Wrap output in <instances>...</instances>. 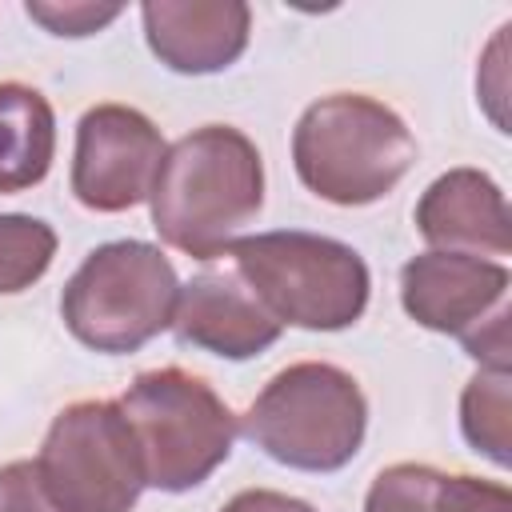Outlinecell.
<instances>
[{"label": "cell", "instance_id": "1", "mask_svg": "<svg viewBox=\"0 0 512 512\" xmlns=\"http://www.w3.org/2000/svg\"><path fill=\"white\" fill-rule=\"evenodd\" d=\"M152 228L192 260L224 256L264 208V160L232 124H204L164 148L152 192Z\"/></svg>", "mask_w": 512, "mask_h": 512}, {"label": "cell", "instance_id": "2", "mask_svg": "<svg viewBox=\"0 0 512 512\" xmlns=\"http://www.w3.org/2000/svg\"><path fill=\"white\" fill-rule=\"evenodd\" d=\"M416 160V136L388 104L364 92L312 100L292 128V164L308 192L360 208L388 196Z\"/></svg>", "mask_w": 512, "mask_h": 512}, {"label": "cell", "instance_id": "3", "mask_svg": "<svg viewBox=\"0 0 512 512\" xmlns=\"http://www.w3.org/2000/svg\"><path fill=\"white\" fill-rule=\"evenodd\" d=\"M232 268L256 292V300L292 328L340 332L368 308L372 276L364 256L332 236L280 228L228 244Z\"/></svg>", "mask_w": 512, "mask_h": 512}, {"label": "cell", "instance_id": "4", "mask_svg": "<svg viewBox=\"0 0 512 512\" xmlns=\"http://www.w3.org/2000/svg\"><path fill=\"white\" fill-rule=\"evenodd\" d=\"M240 432L296 472H340L364 444L368 400L352 372L300 360L276 372L240 416Z\"/></svg>", "mask_w": 512, "mask_h": 512}, {"label": "cell", "instance_id": "5", "mask_svg": "<svg viewBox=\"0 0 512 512\" xmlns=\"http://www.w3.org/2000/svg\"><path fill=\"white\" fill-rule=\"evenodd\" d=\"M132 424L144 484L160 492H192L236 444V412L204 376L176 364L140 372L116 400Z\"/></svg>", "mask_w": 512, "mask_h": 512}, {"label": "cell", "instance_id": "6", "mask_svg": "<svg viewBox=\"0 0 512 512\" xmlns=\"http://www.w3.org/2000/svg\"><path fill=\"white\" fill-rule=\"evenodd\" d=\"M180 280L172 260L144 240H108L84 256L60 292L64 328L92 352H140L172 328Z\"/></svg>", "mask_w": 512, "mask_h": 512}, {"label": "cell", "instance_id": "7", "mask_svg": "<svg viewBox=\"0 0 512 512\" xmlns=\"http://www.w3.org/2000/svg\"><path fill=\"white\" fill-rule=\"evenodd\" d=\"M36 468L64 512H132L148 488L132 424L116 400H76L60 408Z\"/></svg>", "mask_w": 512, "mask_h": 512}, {"label": "cell", "instance_id": "8", "mask_svg": "<svg viewBox=\"0 0 512 512\" xmlns=\"http://www.w3.org/2000/svg\"><path fill=\"white\" fill-rule=\"evenodd\" d=\"M164 160L160 128L128 104H96L76 124L72 196L92 212H128L148 200Z\"/></svg>", "mask_w": 512, "mask_h": 512}, {"label": "cell", "instance_id": "9", "mask_svg": "<svg viewBox=\"0 0 512 512\" xmlns=\"http://www.w3.org/2000/svg\"><path fill=\"white\" fill-rule=\"evenodd\" d=\"M508 284L512 272L500 260L432 248L400 268V304L420 328L468 340L508 312Z\"/></svg>", "mask_w": 512, "mask_h": 512}, {"label": "cell", "instance_id": "10", "mask_svg": "<svg viewBox=\"0 0 512 512\" xmlns=\"http://www.w3.org/2000/svg\"><path fill=\"white\" fill-rule=\"evenodd\" d=\"M172 332L184 348H200L220 360H252L280 340L284 324L256 300L236 268H204L180 284Z\"/></svg>", "mask_w": 512, "mask_h": 512}, {"label": "cell", "instance_id": "11", "mask_svg": "<svg viewBox=\"0 0 512 512\" xmlns=\"http://www.w3.org/2000/svg\"><path fill=\"white\" fill-rule=\"evenodd\" d=\"M140 20L152 56L180 76L232 68L252 32L244 0H148L140 4Z\"/></svg>", "mask_w": 512, "mask_h": 512}, {"label": "cell", "instance_id": "12", "mask_svg": "<svg viewBox=\"0 0 512 512\" xmlns=\"http://www.w3.org/2000/svg\"><path fill=\"white\" fill-rule=\"evenodd\" d=\"M416 228L436 252H464V256H508L512 248V220L500 184L480 168H452L436 176L420 204Z\"/></svg>", "mask_w": 512, "mask_h": 512}, {"label": "cell", "instance_id": "13", "mask_svg": "<svg viewBox=\"0 0 512 512\" xmlns=\"http://www.w3.org/2000/svg\"><path fill=\"white\" fill-rule=\"evenodd\" d=\"M56 156V112L20 80H0V196L36 188Z\"/></svg>", "mask_w": 512, "mask_h": 512}, {"label": "cell", "instance_id": "14", "mask_svg": "<svg viewBox=\"0 0 512 512\" xmlns=\"http://www.w3.org/2000/svg\"><path fill=\"white\" fill-rule=\"evenodd\" d=\"M460 432L464 440L484 452L496 468L512 460V376L496 368H480L464 396H460Z\"/></svg>", "mask_w": 512, "mask_h": 512}, {"label": "cell", "instance_id": "15", "mask_svg": "<svg viewBox=\"0 0 512 512\" xmlns=\"http://www.w3.org/2000/svg\"><path fill=\"white\" fill-rule=\"evenodd\" d=\"M56 256V232L40 216L0 212V296L32 288Z\"/></svg>", "mask_w": 512, "mask_h": 512}, {"label": "cell", "instance_id": "16", "mask_svg": "<svg viewBox=\"0 0 512 512\" xmlns=\"http://www.w3.org/2000/svg\"><path fill=\"white\" fill-rule=\"evenodd\" d=\"M440 468L432 464H392L384 472H376L368 496H364V512H436V488H440Z\"/></svg>", "mask_w": 512, "mask_h": 512}, {"label": "cell", "instance_id": "17", "mask_svg": "<svg viewBox=\"0 0 512 512\" xmlns=\"http://www.w3.org/2000/svg\"><path fill=\"white\" fill-rule=\"evenodd\" d=\"M24 12L48 28L52 36H92L108 28L124 8L120 4H92V0H28Z\"/></svg>", "mask_w": 512, "mask_h": 512}, {"label": "cell", "instance_id": "18", "mask_svg": "<svg viewBox=\"0 0 512 512\" xmlns=\"http://www.w3.org/2000/svg\"><path fill=\"white\" fill-rule=\"evenodd\" d=\"M436 512H512V492L500 480L444 472L436 488Z\"/></svg>", "mask_w": 512, "mask_h": 512}, {"label": "cell", "instance_id": "19", "mask_svg": "<svg viewBox=\"0 0 512 512\" xmlns=\"http://www.w3.org/2000/svg\"><path fill=\"white\" fill-rule=\"evenodd\" d=\"M0 512H64L40 480L36 460H12L0 468Z\"/></svg>", "mask_w": 512, "mask_h": 512}, {"label": "cell", "instance_id": "20", "mask_svg": "<svg viewBox=\"0 0 512 512\" xmlns=\"http://www.w3.org/2000/svg\"><path fill=\"white\" fill-rule=\"evenodd\" d=\"M220 512H316L308 500H296L276 488H244L236 492Z\"/></svg>", "mask_w": 512, "mask_h": 512}]
</instances>
